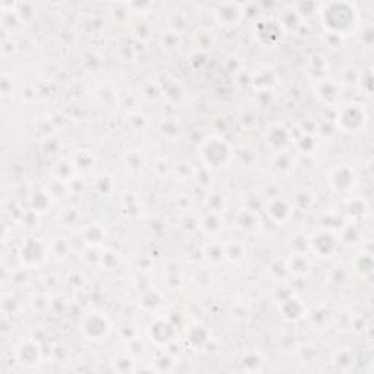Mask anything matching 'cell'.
I'll return each instance as SVG.
<instances>
[{
    "label": "cell",
    "mask_w": 374,
    "mask_h": 374,
    "mask_svg": "<svg viewBox=\"0 0 374 374\" xmlns=\"http://www.w3.org/2000/svg\"><path fill=\"white\" fill-rule=\"evenodd\" d=\"M321 22L326 30L335 34H346L357 27V11L345 4H329L320 11Z\"/></svg>",
    "instance_id": "6da1fadb"
},
{
    "label": "cell",
    "mask_w": 374,
    "mask_h": 374,
    "mask_svg": "<svg viewBox=\"0 0 374 374\" xmlns=\"http://www.w3.org/2000/svg\"><path fill=\"white\" fill-rule=\"evenodd\" d=\"M231 146L221 136H208L199 148L202 163L211 170H219L231 158Z\"/></svg>",
    "instance_id": "7a4b0ae2"
},
{
    "label": "cell",
    "mask_w": 374,
    "mask_h": 374,
    "mask_svg": "<svg viewBox=\"0 0 374 374\" xmlns=\"http://www.w3.org/2000/svg\"><path fill=\"white\" fill-rule=\"evenodd\" d=\"M81 326H82L81 329L84 331V335L89 341H95V342H101L106 338H109L110 331H111V326H110L107 317H104L103 314H98V313L87 314Z\"/></svg>",
    "instance_id": "3957f363"
},
{
    "label": "cell",
    "mask_w": 374,
    "mask_h": 374,
    "mask_svg": "<svg viewBox=\"0 0 374 374\" xmlns=\"http://www.w3.org/2000/svg\"><path fill=\"white\" fill-rule=\"evenodd\" d=\"M360 104H348L342 107L338 113V126L341 124L342 131L345 132H358L364 126V109L358 107Z\"/></svg>",
    "instance_id": "277c9868"
},
{
    "label": "cell",
    "mask_w": 374,
    "mask_h": 374,
    "mask_svg": "<svg viewBox=\"0 0 374 374\" xmlns=\"http://www.w3.org/2000/svg\"><path fill=\"white\" fill-rule=\"evenodd\" d=\"M214 15L221 27L234 28L243 18V11L240 5H230V9H227V5H218V9H215Z\"/></svg>",
    "instance_id": "5b68a950"
},
{
    "label": "cell",
    "mask_w": 374,
    "mask_h": 374,
    "mask_svg": "<svg viewBox=\"0 0 374 374\" xmlns=\"http://www.w3.org/2000/svg\"><path fill=\"white\" fill-rule=\"evenodd\" d=\"M312 247L314 253H317V256L320 258H326L331 256L335 251L336 243L334 240V237L331 236V233H319L316 237L312 238Z\"/></svg>",
    "instance_id": "8992f818"
},
{
    "label": "cell",
    "mask_w": 374,
    "mask_h": 374,
    "mask_svg": "<svg viewBox=\"0 0 374 374\" xmlns=\"http://www.w3.org/2000/svg\"><path fill=\"white\" fill-rule=\"evenodd\" d=\"M288 268L291 272L295 273V275H304V273L309 272V268H310L309 259L304 255H294V258L288 263Z\"/></svg>",
    "instance_id": "52a82bcc"
}]
</instances>
